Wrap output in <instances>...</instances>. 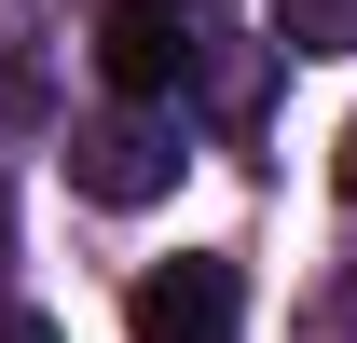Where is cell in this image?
I'll list each match as a JSON object with an SVG mask.
<instances>
[{"instance_id": "1", "label": "cell", "mask_w": 357, "mask_h": 343, "mask_svg": "<svg viewBox=\"0 0 357 343\" xmlns=\"http://www.w3.org/2000/svg\"><path fill=\"white\" fill-rule=\"evenodd\" d=\"M69 192H83V206H151V192H178V124H165V96L96 110V124L69 137Z\"/></svg>"}, {"instance_id": "2", "label": "cell", "mask_w": 357, "mask_h": 343, "mask_svg": "<svg viewBox=\"0 0 357 343\" xmlns=\"http://www.w3.org/2000/svg\"><path fill=\"white\" fill-rule=\"evenodd\" d=\"M124 316H137V343H234L248 330V275L234 261H151Z\"/></svg>"}, {"instance_id": "3", "label": "cell", "mask_w": 357, "mask_h": 343, "mask_svg": "<svg viewBox=\"0 0 357 343\" xmlns=\"http://www.w3.org/2000/svg\"><path fill=\"white\" fill-rule=\"evenodd\" d=\"M96 69L124 96H178L192 83V14H178V0H110V14H96Z\"/></svg>"}, {"instance_id": "4", "label": "cell", "mask_w": 357, "mask_h": 343, "mask_svg": "<svg viewBox=\"0 0 357 343\" xmlns=\"http://www.w3.org/2000/svg\"><path fill=\"white\" fill-rule=\"evenodd\" d=\"M275 42L289 55H357V0H275Z\"/></svg>"}, {"instance_id": "5", "label": "cell", "mask_w": 357, "mask_h": 343, "mask_svg": "<svg viewBox=\"0 0 357 343\" xmlns=\"http://www.w3.org/2000/svg\"><path fill=\"white\" fill-rule=\"evenodd\" d=\"M0 343H69L55 316H28V302H0Z\"/></svg>"}, {"instance_id": "6", "label": "cell", "mask_w": 357, "mask_h": 343, "mask_svg": "<svg viewBox=\"0 0 357 343\" xmlns=\"http://www.w3.org/2000/svg\"><path fill=\"white\" fill-rule=\"evenodd\" d=\"M344 192H357V124H344Z\"/></svg>"}]
</instances>
